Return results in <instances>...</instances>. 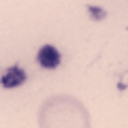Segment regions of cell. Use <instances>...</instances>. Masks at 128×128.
I'll use <instances>...</instances> for the list:
<instances>
[{
  "mask_svg": "<svg viewBox=\"0 0 128 128\" xmlns=\"http://www.w3.org/2000/svg\"><path fill=\"white\" fill-rule=\"evenodd\" d=\"M38 64H41L43 68H47V70H54L56 66L60 64V54H58V49L51 47V45H45L41 51H38Z\"/></svg>",
  "mask_w": 128,
  "mask_h": 128,
  "instance_id": "cell-1",
  "label": "cell"
},
{
  "mask_svg": "<svg viewBox=\"0 0 128 128\" xmlns=\"http://www.w3.org/2000/svg\"><path fill=\"white\" fill-rule=\"evenodd\" d=\"M24 81H26V75H24V70L19 68V66H11V68L4 73V77H2V86L9 88V90L22 86Z\"/></svg>",
  "mask_w": 128,
  "mask_h": 128,
  "instance_id": "cell-2",
  "label": "cell"
}]
</instances>
